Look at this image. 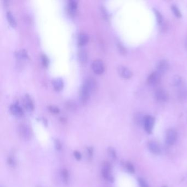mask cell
Returning a JSON list of instances; mask_svg holds the SVG:
<instances>
[{
  "instance_id": "obj_1",
  "label": "cell",
  "mask_w": 187,
  "mask_h": 187,
  "mask_svg": "<svg viewBox=\"0 0 187 187\" xmlns=\"http://www.w3.org/2000/svg\"><path fill=\"white\" fill-rule=\"evenodd\" d=\"M112 167L110 163L108 161H104L102 164V175L104 179L110 182H114V178L112 174Z\"/></svg>"
},
{
  "instance_id": "obj_2",
  "label": "cell",
  "mask_w": 187,
  "mask_h": 187,
  "mask_svg": "<svg viewBox=\"0 0 187 187\" xmlns=\"http://www.w3.org/2000/svg\"><path fill=\"white\" fill-rule=\"evenodd\" d=\"M18 134L22 140L28 141L31 138L32 133L30 127L25 124H21L18 126Z\"/></svg>"
},
{
  "instance_id": "obj_3",
  "label": "cell",
  "mask_w": 187,
  "mask_h": 187,
  "mask_svg": "<svg viewBox=\"0 0 187 187\" xmlns=\"http://www.w3.org/2000/svg\"><path fill=\"white\" fill-rule=\"evenodd\" d=\"M155 118L152 117L151 115H146L144 116V126L145 131L149 134H151L152 133L153 127L154 126Z\"/></svg>"
},
{
  "instance_id": "obj_4",
  "label": "cell",
  "mask_w": 187,
  "mask_h": 187,
  "mask_svg": "<svg viewBox=\"0 0 187 187\" xmlns=\"http://www.w3.org/2000/svg\"><path fill=\"white\" fill-rule=\"evenodd\" d=\"M91 66L93 71L97 74H100L104 71V63L102 59H97L93 60Z\"/></svg>"
},
{
  "instance_id": "obj_5",
  "label": "cell",
  "mask_w": 187,
  "mask_h": 187,
  "mask_svg": "<svg viewBox=\"0 0 187 187\" xmlns=\"http://www.w3.org/2000/svg\"><path fill=\"white\" fill-rule=\"evenodd\" d=\"M91 94V92H90V90L83 83L80 89V100L83 104L87 103L88 100H89Z\"/></svg>"
},
{
  "instance_id": "obj_6",
  "label": "cell",
  "mask_w": 187,
  "mask_h": 187,
  "mask_svg": "<svg viewBox=\"0 0 187 187\" xmlns=\"http://www.w3.org/2000/svg\"><path fill=\"white\" fill-rule=\"evenodd\" d=\"M177 139V132L173 128L168 129L166 132V142L167 144L172 145L175 144Z\"/></svg>"
},
{
  "instance_id": "obj_7",
  "label": "cell",
  "mask_w": 187,
  "mask_h": 187,
  "mask_svg": "<svg viewBox=\"0 0 187 187\" xmlns=\"http://www.w3.org/2000/svg\"><path fill=\"white\" fill-rule=\"evenodd\" d=\"M155 97L157 101L164 102L168 100L169 95L165 90L162 88H159L155 91Z\"/></svg>"
},
{
  "instance_id": "obj_8",
  "label": "cell",
  "mask_w": 187,
  "mask_h": 187,
  "mask_svg": "<svg viewBox=\"0 0 187 187\" xmlns=\"http://www.w3.org/2000/svg\"><path fill=\"white\" fill-rule=\"evenodd\" d=\"M84 83L90 90L91 93L95 92L97 88V82L95 80V78L93 77H88L85 80Z\"/></svg>"
},
{
  "instance_id": "obj_9",
  "label": "cell",
  "mask_w": 187,
  "mask_h": 187,
  "mask_svg": "<svg viewBox=\"0 0 187 187\" xmlns=\"http://www.w3.org/2000/svg\"><path fill=\"white\" fill-rule=\"evenodd\" d=\"M161 78V74L157 72L154 71L150 74L147 79L148 84L151 86H155L159 83Z\"/></svg>"
},
{
  "instance_id": "obj_10",
  "label": "cell",
  "mask_w": 187,
  "mask_h": 187,
  "mask_svg": "<svg viewBox=\"0 0 187 187\" xmlns=\"http://www.w3.org/2000/svg\"><path fill=\"white\" fill-rule=\"evenodd\" d=\"M118 71L120 76L126 79H129L133 76L132 71L128 68L123 65H120L118 67Z\"/></svg>"
},
{
  "instance_id": "obj_11",
  "label": "cell",
  "mask_w": 187,
  "mask_h": 187,
  "mask_svg": "<svg viewBox=\"0 0 187 187\" xmlns=\"http://www.w3.org/2000/svg\"><path fill=\"white\" fill-rule=\"evenodd\" d=\"M169 67V64L167 60L165 59L160 60L157 65V70L160 74L166 72Z\"/></svg>"
},
{
  "instance_id": "obj_12",
  "label": "cell",
  "mask_w": 187,
  "mask_h": 187,
  "mask_svg": "<svg viewBox=\"0 0 187 187\" xmlns=\"http://www.w3.org/2000/svg\"><path fill=\"white\" fill-rule=\"evenodd\" d=\"M148 147L150 151L155 155H159L161 152L159 144L154 140H150L148 142Z\"/></svg>"
},
{
  "instance_id": "obj_13",
  "label": "cell",
  "mask_w": 187,
  "mask_h": 187,
  "mask_svg": "<svg viewBox=\"0 0 187 187\" xmlns=\"http://www.w3.org/2000/svg\"><path fill=\"white\" fill-rule=\"evenodd\" d=\"M10 112L14 115L17 116H21L24 114V111L22 108L17 104H12L10 107Z\"/></svg>"
},
{
  "instance_id": "obj_14",
  "label": "cell",
  "mask_w": 187,
  "mask_h": 187,
  "mask_svg": "<svg viewBox=\"0 0 187 187\" xmlns=\"http://www.w3.org/2000/svg\"><path fill=\"white\" fill-rule=\"evenodd\" d=\"M77 2L75 0H69L67 4V10L71 15H74L76 13Z\"/></svg>"
},
{
  "instance_id": "obj_15",
  "label": "cell",
  "mask_w": 187,
  "mask_h": 187,
  "mask_svg": "<svg viewBox=\"0 0 187 187\" xmlns=\"http://www.w3.org/2000/svg\"><path fill=\"white\" fill-rule=\"evenodd\" d=\"M23 104H24V106L25 108V109H27L28 111H32L34 110V105L33 100L30 97V96H28V95H25V97H24Z\"/></svg>"
},
{
  "instance_id": "obj_16",
  "label": "cell",
  "mask_w": 187,
  "mask_h": 187,
  "mask_svg": "<svg viewBox=\"0 0 187 187\" xmlns=\"http://www.w3.org/2000/svg\"><path fill=\"white\" fill-rule=\"evenodd\" d=\"M89 40L88 35L85 33H80L78 36V43L80 46L86 45Z\"/></svg>"
},
{
  "instance_id": "obj_17",
  "label": "cell",
  "mask_w": 187,
  "mask_h": 187,
  "mask_svg": "<svg viewBox=\"0 0 187 187\" xmlns=\"http://www.w3.org/2000/svg\"><path fill=\"white\" fill-rule=\"evenodd\" d=\"M52 85L53 87L57 91H60L62 90L64 87V83L62 79L56 78L53 80Z\"/></svg>"
},
{
  "instance_id": "obj_18",
  "label": "cell",
  "mask_w": 187,
  "mask_h": 187,
  "mask_svg": "<svg viewBox=\"0 0 187 187\" xmlns=\"http://www.w3.org/2000/svg\"><path fill=\"white\" fill-rule=\"evenodd\" d=\"M6 15H7V18L8 22L10 24V25L13 27H15L17 25V22H16L14 16L13 14L10 11H8Z\"/></svg>"
},
{
  "instance_id": "obj_19",
  "label": "cell",
  "mask_w": 187,
  "mask_h": 187,
  "mask_svg": "<svg viewBox=\"0 0 187 187\" xmlns=\"http://www.w3.org/2000/svg\"><path fill=\"white\" fill-rule=\"evenodd\" d=\"M61 176L62 177V180L63 183L65 185H68L69 181V174L67 169H64L61 171Z\"/></svg>"
},
{
  "instance_id": "obj_20",
  "label": "cell",
  "mask_w": 187,
  "mask_h": 187,
  "mask_svg": "<svg viewBox=\"0 0 187 187\" xmlns=\"http://www.w3.org/2000/svg\"><path fill=\"white\" fill-rule=\"evenodd\" d=\"M79 58L81 62L85 63L87 59V53L85 50H80L79 52Z\"/></svg>"
},
{
  "instance_id": "obj_21",
  "label": "cell",
  "mask_w": 187,
  "mask_h": 187,
  "mask_svg": "<svg viewBox=\"0 0 187 187\" xmlns=\"http://www.w3.org/2000/svg\"><path fill=\"white\" fill-rule=\"evenodd\" d=\"M154 12L156 18H157V23L159 24H161L162 23V20H163L162 15H161V13L160 12L159 10H156V9H154Z\"/></svg>"
},
{
  "instance_id": "obj_22",
  "label": "cell",
  "mask_w": 187,
  "mask_h": 187,
  "mask_svg": "<svg viewBox=\"0 0 187 187\" xmlns=\"http://www.w3.org/2000/svg\"><path fill=\"white\" fill-rule=\"evenodd\" d=\"M125 167L127 171L131 173H134L135 172V169L134 166L131 162H126L125 164Z\"/></svg>"
},
{
  "instance_id": "obj_23",
  "label": "cell",
  "mask_w": 187,
  "mask_h": 187,
  "mask_svg": "<svg viewBox=\"0 0 187 187\" xmlns=\"http://www.w3.org/2000/svg\"><path fill=\"white\" fill-rule=\"evenodd\" d=\"M108 152L110 157L113 159H116L117 158V155L115 150L112 147H109L108 149Z\"/></svg>"
},
{
  "instance_id": "obj_24",
  "label": "cell",
  "mask_w": 187,
  "mask_h": 187,
  "mask_svg": "<svg viewBox=\"0 0 187 187\" xmlns=\"http://www.w3.org/2000/svg\"><path fill=\"white\" fill-rule=\"evenodd\" d=\"M171 10H172V12L173 13V14H175L177 17L181 18L182 17V14L180 12L179 8L177 7V6L176 5H172L171 6Z\"/></svg>"
},
{
  "instance_id": "obj_25",
  "label": "cell",
  "mask_w": 187,
  "mask_h": 187,
  "mask_svg": "<svg viewBox=\"0 0 187 187\" xmlns=\"http://www.w3.org/2000/svg\"><path fill=\"white\" fill-rule=\"evenodd\" d=\"M182 83V78L179 76H175L172 79V84L174 86H179Z\"/></svg>"
},
{
  "instance_id": "obj_26",
  "label": "cell",
  "mask_w": 187,
  "mask_h": 187,
  "mask_svg": "<svg viewBox=\"0 0 187 187\" xmlns=\"http://www.w3.org/2000/svg\"><path fill=\"white\" fill-rule=\"evenodd\" d=\"M144 116L142 117L141 115L138 114L137 116H136L135 117V122L138 125H141L142 124H143V122H144Z\"/></svg>"
},
{
  "instance_id": "obj_27",
  "label": "cell",
  "mask_w": 187,
  "mask_h": 187,
  "mask_svg": "<svg viewBox=\"0 0 187 187\" xmlns=\"http://www.w3.org/2000/svg\"><path fill=\"white\" fill-rule=\"evenodd\" d=\"M18 57L20 59H26L28 58V54L24 50H20L17 53Z\"/></svg>"
},
{
  "instance_id": "obj_28",
  "label": "cell",
  "mask_w": 187,
  "mask_h": 187,
  "mask_svg": "<svg viewBox=\"0 0 187 187\" xmlns=\"http://www.w3.org/2000/svg\"><path fill=\"white\" fill-rule=\"evenodd\" d=\"M55 149L58 151H60L62 148V144L61 143L60 140L58 139H55Z\"/></svg>"
},
{
  "instance_id": "obj_29",
  "label": "cell",
  "mask_w": 187,
  "mask_h": 187,
  "mask_svg": "<svg viewBox=\"0 0 187 187\" xmlns=\"http://www.w3.org/2000/svg\"><path fill=\"white\" fill-rule=\"evenodd\" d=\"M138 182L140 185V187H149V185L144 179L140 178L138 179Z\"/></svg>"
},
{
  "instance_id": "obj_30",
  "label": "cell",
  "mask_w": 187,
  "mask_h": 187,
  "mask_svg": "<svg viewBox=\"0 0 187 187\" xmlns=\"http://www.w3.org/2000/svg\"><path fill=\"white\" fill-rule=\"evenodd\" d=\"M41 61H42L43 65L45 67L47 66L48 64V59L47 57L44 54L41 55Z\"/></svg>"
},
{
  "instance_id": "obj_31",
  "label": "cell",
  "mask_w": 187,
  "mask_h": 187,
  "mask_svg": "<svg viewBox=\"0 0 187 187\" xmlns=\"http://www.w3.org/2000/svg\"><path fill=\"white\" fill-rule=\"evenodd\" d=\"M87 154L88 155V159L90 160L92 159L93 155V152H94V149L92 147H89L87 148Z\"/></svg>"
},
{
  "instance_id": "obj_32",
  "label": "cell",
  "mask_w": 187,
  "mask_h": 187,
  "mask_svg": "<svg viewBox=\"0 0 187 187\" xmlns=\"http://www.w3.org/2000/svg\"><path fill=\"white\" fill-rule=\"evenodd\" d=\"M73 154H74V156L75 157V159L77 160V161H80L82 159V155L79 151L75 150L73 152Z\"/></svg>"
},
{
  "instance_id": "obj_33",
  "label": "cell",
  "mask_w": 187,
  "mask_h": 187,
  "mask_svg": "<svg viewBox=\"0 0 187 187\" xmlns=\"http://www.w3.org/2000/svg\"><path fill=\"white\" fill-rule=\"evenodd\" d=\"M7 163L8 165H10L11 167H14L15 165V161L14 159V158L12 157H9L8 158Z\"/></svg>"
},
{
  "instance_id": "obj_34",
  "label": "cell",
  "mask_w": 187,
  "mask_h": 187,
  "mask_svg": "<svg viewBox=\"0 0 187 187\" xmlns=\"http://www.w3.org/2000/svg\"><path fill=\"white\" fill-rule=\"evenodd\" d=\"M49 109L51 112L55 113V114H58L59 112V109L57 107H55V106H50Z\"/></svg>"
},
{
  "instance_id": "obj_35",
  "label": "cell",
  "mask_w": 187,
  "mask_h": 187,
  "mask_svg": "<svg viewBox=\"0 0 187 187\" xmlns=\"http://www.w3.org/2000/svg\"><path fill=\"white\" fill-rule=\"evenodd\" d=\"M162 187H167V186H166V185H164V186H162Z\"/></svg>"
},
{
  "instance_id": "obj_36",
  "label": "cell",
  "mask_w": 187,
  "mask_h": 187,
  "mask_svg": "<svg viewBox=\"0 0 187 187\" xmlns=\"http://www.w3.org/2000/svg\"><path fill=\"white\" fill-rule=\"evenodd\" d=\"M186 45H187V43H186Z\"/></svg>"
}]
</instances>
